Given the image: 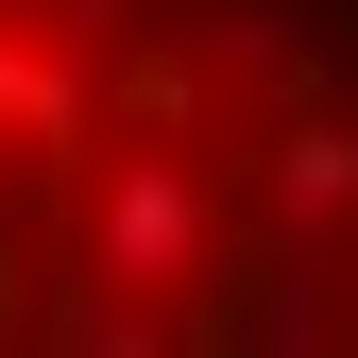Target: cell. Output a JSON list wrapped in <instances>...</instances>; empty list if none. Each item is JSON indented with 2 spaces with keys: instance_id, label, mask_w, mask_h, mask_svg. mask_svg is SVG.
<instances>
[{
  "instance_id": "obj_1",
  "label": "cell",
  "mask_w": 358,
  "mask_h": 358,
  "mask_svg": "<svg viewBox=\"0 0 358 358\" xmlns=\"http://www.w3.org/2000/svg\"><path fill=\"white\" fill-rule=\"evenodd\" d=\"M69 273L103 290L85 307V341H171L188 324V290L222 273V188L188 137H103L69 188Z\"/></svg>"
},
{
  "instance_id": "obj_2",
  "label": "cell",
  "mask_w": 358,
  "mask_h": 358,
  "mask_svg": "<svg viewBox=\"0 0 358 358\" xmlns=\"http://www.w3.org/2000/svg\"><path fill=\"white\" fill-rule=\"evenodd\" d=\"M358 222V137L341 120H273L256 137V239H341Z\"/></svg>"
},
{
  "instance_id": "obj_3",
  "label": "cell",
  "mask_w": 358,
  "mask_h": 358,
  "mask_svg": "<svg viewBox=\"0 0 358 358\" xmlns=\"http://www.w3.org/2000/svg\"><path fill=\"white\" fill-rule=\"evenodd\" d=\"M0 188H17V103H0Z\"/></svg>"
},
{
  "instance_id": "obj_4",
  "label": "cell",
  "mask_w": 358,
  "mask_h": 358,
  "mask_svg": "<svg viewBox=\"0 0 358 358\" xmlns=\"http://www.w3.org/2000/svg\"><path fill=\"white\" fill-rule=\"evenodd\" d=\"M0 52H17V0H0Z\"/></svg>"
}]
</instances>
